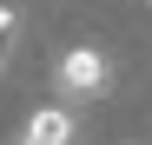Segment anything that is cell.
<instances>
[{
    "mask_svg": "<svg viewBox=\"0 0 152 145\" xmlns=\"http://www.w3.org/2000/svg\"><path fill=\"white\" fill-rule=\"evenodd\" d=\"M13 46H20V7H13V0H0V72H7Z\"/></svg>",
    "mask_w": 152,
    "mask_h": 145,
    "instance_id": "3",
    "label": "cell"
},
{
    "mask_svg": "<svg viewBox=\"0 0 152 145\" xmlns=\"http://www.w3.org/2000/svg\"><path fill=\"white\" fill-rule=\"evenodd\" d=\"M20 145H73V112L66 106H40L27 119V132H20Z\"/></svg>",
    "mask_w": 152,
    "mask_h": 145,
    "instance_id": "2",
    "label": "cell"
},
{
    "mask_svg": "<svg viewBox=\"0 0 152 145\" xmlns=\"http://www.w3.org/2000/svg\"><path fill=\"white\" fill-rule=\"evenodd\" d=\"M145 7H152V0H145Z\"/></svg>",
    "mask_w": 152,
    "mask_h": 145,
    "instance_id": "4",
    "label": "cell"
},
{
    "mask_svg": "<svg viewBox=\"0 0 152 145\" xmlns=\"http://www.w3.org/2000/svg\"><path fill=\"white\" fill-rule=\"evenodd\" d=\"M113 86V66L99 46H73V53L60 59V92H73V99H99V92Z\"/></svg>",
    "mask_w": 152,
    "mask_h": 145,
    "instance_id": "1",
    "label": "cell"
}]
</instances>
